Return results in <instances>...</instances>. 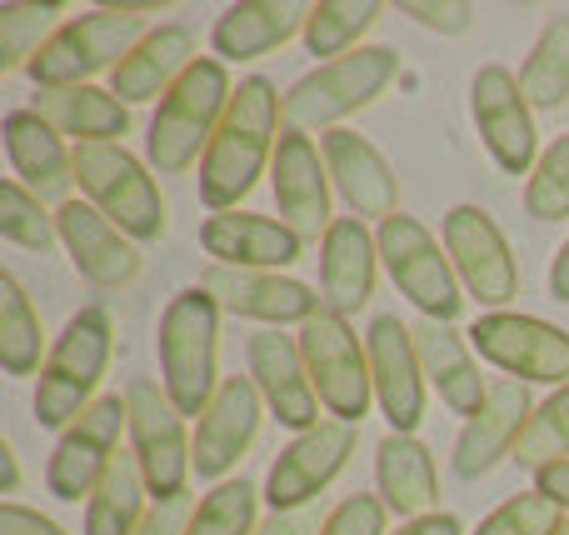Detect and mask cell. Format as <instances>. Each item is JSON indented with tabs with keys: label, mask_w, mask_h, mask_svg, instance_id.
I'll use <instances>...</instances> for the list:
<instances>
[{
	"label": "cell",
	"mask_w": 569,
	"mask_h": 535,
	"mask_svg": "<svg viewBox=\"0 0 569 535\" xmlns=\"http://www.w3.org/2000/svg\"><path fill=\"white\" fill-rule=\"evenodd\" d=\"M300 356H305V370L315 380V396L320 406L330 410L335 420L355 426V420L370 416V400H375V376H370V350L360 346L345 316L335 310H320L300 326Z\"/></svg>",
	"instance_id": "9"
},
{
	"label": "cell",
	"mask_w": 569,
	"mask_h": 535,
	"mask_svg": "<svg viewBox=\"0 0 569 535\" xmlns=\"http://www.w3.org/2000/svg\"><path fill=\"white\" fill-rule=\"evenodd\" d=\"M320 531L325 521H315L310 511H284V516H270L256 526V535H320Z\"/></svg>",
	"instance_id": "46"
},
{
	"label": "cell",
	"mask_w": 569,
	"mask_h": 535,
	"mask_svg": "<svg viewBox=\"0 0 569 535\" xmlns=\"http://www.w3.org/2000/svg\"><path fill=\"white\" fill-rule=\"evenodd\" d=\"M565 511L555 501H545L540 491H525V496H510L500 511L480 521L475 535H560L565 531Z\"/></svg>",
	"instance_id": "41"
},
{
	"label": "cell",
	"mask_w": 569,
	"mask_h": 535,
	"mask_svg": "<svg viewBox=\"0 0 569 535\" xmlns=\"http://www.w3.org/2000/svg\"><path fill=\"white\" fill-rule=\"evenodd\" d=\"M535 491H540L545 501H555V506L569 516V460H560V466H545L540 476H535Z\"/></svg>",
	"instance_id": "47"
},
{
	"label": "cell",
	"mask_w": 569,
	"mask_h": 535,
	"mask_svg": "<svg viewBox=\"0 0 569 535\" xmlns=\"http://www.w3.org/2000/svg\"><path fill=\"white\" fill-rule=\"evenodd\" d=\"M56 226H60V246H66L70 266H76L90 286L120 290L140 276V256H136V246H130V236L110 216H100L90 200L60 206Z\"/></svg>",
	"instance_id": "22"
},
{
	"label": "cell",
	"mask_w": 569,
	"mask_h": 535,
	"mask_svg": "<svg viewBox=\"0 0 569 535\" xmlns=\"http://www.w3.org/2000/svg\"><path fill=\"white\" fill-rule=\"evenodd\" d=\"M30 110L46 126H56L60 136H76V146H116L130 130V106H120L110 90H96V86L36 90Z\"/></svg>",
	"instance_id": "31"
},
{
	"label": "cell",
	"mask_w": 569,
	"mask_h": 535,
	"mask_svg": "<svg viewBox=\"0 0 569 535\" xmlns=\"http://www.w3.org/2000/svg\"><path fill=\"white\" fill-rule=\"evenodd\" d=\"M395 70H400V56L390 46H360L340 60H320L310 76H300L284 90V130H300V136L325 130L330 136L345 116L385 96Z\"/></svg>",
	"instance_id": "4"
},
{
	"label": "cell",
	"mask_w": 569,
	"mask_h": 535,
	"mask_svg": "<svg viewBox=\"0 0 569 535\" xmlns=\"http://www.w3.org/2000/svg\"><path fill=\"white\" fill-rule=\"evenodd\" d=\"M560 535H569V521H565V531H560Z\"/></svg>",
	"instance_id": "51"
},
{
	"label": "cell",
	"mask_w": 569,
	"mask_h": 535,
	"mask_svg": "<svg viewBox=\"0 0 569 535\" xmlns=\"http://www.w3.org/2000/svg\"><path fill=\"white\" fill-rule=\"evenodd\" d=\"M375 486H380L385 511H395L405 521L435 516V501H440L435 456L415 436H395V430L375 446Z\"/></svg>",
	"instance_id": "29"
},
{
	"label": "cell",
	"mask_w": 569,
	"mask_h": 535,
	"mask_svg": "<svg viewBox=\"0 0 569 535\" xmlns=\"http://www.w3.org/2000/svg\"><path fill=\"white\" fill-rule=\"evenodd\" d=\"M270 190H276L280 220L300 240H325V230L335 226L330 216V170L325 156L315 150L310 136L284 130L276 146V166H270Z\"/></svg>",
	"instance_id": "18"
},
{
	"label": "cell",
	"mask_w": 569,
	"mask_h": 535,
	"mask_svg": "<svg viewBox=\"0 0 569 535\" xmlns=\"http://www.w3.org/2000/svg\"><path fill=\"white\" fill-rule=\"evenodd\" d=\"M515 460H520L525 470H535V476H540L545 466L569 460V386L555 390L545 406H535L530 426H525L520 446H515Z\"/></svg>",
	"instance_id": "37"
},
{
	"label": "cell",
	"mask_w": 569,
	"mask_h": 535,
	"mask_svg": "<svg viewBox=\"0 0 569 535\" xmlns=\"http://www.w3.org/2000/svg\"><path fill=\"white\" fill-rule=\"evenodd\" d=\"M400 16L420 20L425 30H440V36H465V30L475 26L470 0H405Z\"/></svg>",
	"instance_id": "43"
},
{
	"label": "cell",
	"mask_w": 569,
	"mask_h": 535,
	"mask_svg": "<svg viewBox=\"0 0 569 535\" xmlns=\"http://www.w3.org/2000/svg\"><path fill=\"white\" fill-rule=\"evenodd\" d=\"M350 450H355V426H345V420H325V426L295 436L266 476L270 511H276V516H284V511H305L345 470Z\"/></svg>",
	"instance_id": "15"
},
{
	"label": "cell",
	"mask_w": 569,
	"mask_h": 535,
	"mask_svg": "<svg viewBox=\"0 0 569 535\" xmlns=\"http://www.w3.org/2000/svg\"><path fill=\"white\" fill-rule=\"evenodd\" d=\"M470 116L490 160L505 176H530L540 166V130L520 90V76L505 66H480L470 80Z\"/></svg>",
	"instance_id": "11"
},
{
	"label": "cell",
	"mask_w": 569,
	"mask_h": 535,
	"mask_svg": "<svg viewBox=\"0 0 569 535\" xmlns=\"http://www.w3.org/2000/svg\"><path fill=\"white\" fill-rule=\"evenodd\" d=\"M230 96H236V86L226 76V60L200 56L150 116V136H146L150 170L156 176H186L196 160H206L210 140H216L220 120L230 110Z\"/></svg>",
	"instance_id": "2"
},
{
	"label": "cell",
	"mask_w": 569,
	"mask_h": 535,
	"mask_svg": "<svg viewBox=\"0 0 569 535\" xmlns=\"http://www.w3.org/2000/svg\"><path fill=\"white\" fill-rule=\"evenodd\" d=\"M120 430H130V400L126 396H100L76 426L60 430L56 456L46 466V486L56 501H80L96 496L106 480L110 460L120 456Z\"/></svg>",
	"instance_id": "14"
},
{
	"label": "cell",
	"mask_w": 569,
	"mask_h": 535,
	"mask_svg": "<svg viewBox=\"0 0 569 535\" xmlns=\"http://www.w3.org/2000/svg\"><path fill=\"white\" fill-rule=\"evenodd\" d=\"M395 535H465V526L455 516H445V511H435V516H420V521H405Z\"/></svg>",
	"instance_id": "48"
},
{
	"label": "cell",
	"mask_w": 569,
	"mask_h": 535,
	"mask_svg": "<svg viewBox=\"0 0 569 535\" xmlns=\"http://www.w3.org/2000/svg\"><path fill=\"white\" fill-rule=\"evenodd\" d=\"M256 496L250 480H226L196 506L186 535H256Z\"/></svg>",
	"instance_id": "39"
},
{
	"label": "cell",
	"mask_w": 569,
	"mask_h": 535,
	"mask_svg": "<svg viewBox=\"0 0 569 535\" xmlns=\"http://www.w3.org/2000/svg\"><path fill=\"white\" fill-rule=\"evenodd\" d=\"M0 535H66L50 516H40V511H26L16 506V501H6L0 506Z\"/></svg>",
	"instance_id": "45"
},
{
	"label": "cell",
	"mask_w": 569,
	"mask_h": 535,
	"mask_svg": "<svg viewBox=\"0 0 569 535\" xmlns=\"http://www.w3.org/2000/svg\"><path fill=\"white\" fill-rule=\"evenodd\" d=\"M365 350H370L375 400H380L390 430L415 436V426L425 420V370L420 350H415V330L400 326V316H380L365 336Z\"/></svg>",
	"instance_id": "16"
},
{
	"label": "cell",
	"mask_w": 569,
	"mask_h": 535,
	"mask_svg": "<svg viewBox=\"0 0 569 535\" xmlns=\"http://www.w3.org/2000/svg\"><path fill=\"white\" fill-rule=\"evenodd\" d=\"M525 210H530L535 220L569 216V130L550 150H540V166L525 180Z\"/></svg>",
	"instance_id": "40"
},
{
	"label": "cell",
	"mask_w": 569,
	"mask_h": 535,
	"mask_svg": "<svg viewBox=\"0 0 569 535\" xmlns=\"http://www.w3.org/2000/svg\"><path fill=\"white\" fill-rule=\"evenodd\" d=\"M320 535H385V501L380 496H350L325 516Z\"/></svg>",
	"instance_id": "42"
},
{
	"label": "cell",
	"mask_w": 569,
	"mask_h": 535,
	"mask_svg": "<svg viewBox=\"0 0 569 535\" xmlns=\"http://www.w3.org/2000/svg\"><path fill=\"white\" fill-rule=\"evenodd\" d=\"M260 406H266V396L256 390L250 376L220 380L210 410L196 420V476L200 480H220L230 466H240V456L260 436Z\"/></svg>",
	"instance_id": "21"
},
{
	"label": "cell",
	"mask_w": 569,
	"mask_h": 535,
	"mask_svg": "<svg viewBox=\"0 0 569 535\" xmlns=\"http://www.w3.org/2000/svg\"><path fill=\"white\" fill-rule=\"evenodd\" d=\"M380 240L365 230L360 216H340L320 240V300L335 316H355L375 296Z\"/></svg>",
	"instance_id": "24"
},
{
	"label": "cell",
	"mask_w": 569,
	"mask_h": 535,
	"mask_svg": "<svg viewBox=\"0 0 569 535\" xmlns=\"http://www.w3.org/2000/svg\"><path fill=\"white\" fill-rule=\"evenodd\" d=\"M250 380L266 396V406L276 410V420L295 436L325 426L320 420V396H315V380L305 370L300 340L280 336V330H260L250 336Z\"/></svg>",
	"instance_id": "20"
},
{
	"label": "cell",
	"mask_w": 569,
	"mask_h": 535,
	"mask_svg": "<svg viewBox=\"0 0 569 535\" xmlns=\"http://www.w3.org/2000/svg\"><path fill=\"white\" fill-rule=\"evenodd\" d=\"M110 366V316L86 306L70 316L60 340L50 346L46 370L36 380V420L46 430H66L96 406V386Z\"/></svg>",
	"instance_id": "5"
},
{
	"label": "cell",
	"mask_w": 569,
	"mask_h": 535,
	"mask_svg": "<svg viewBox=\"0 0 569 535\" xmlns=\"http://www.w3.org/2000/svg\"><path fill=\"white\" fill-rule=\"evenodd\" d=\"M0 236H6L10 246L40 250V256H46V250L60 240V226H56V216L46 210V200L30 196L16 176L0 186Z\"/></svg>",
	"instance_id": "38"
},
{
	"label": "cell",
	"mask_w": 569,
	"mask_h": 535,
	"mask_svg": "<svg viewBox=\"0 0 569 535\" xmlns=\"http://www.w3.org/2000/svg\"><path fill=\"white\" fill-rule=\"evenodd\" d=\"M280 120L284 96L266 76H246L230 96V110L220 120L216 140H210L206 160H200V200L210 210H236L240 200L256 190L266 166H276L280 146Z\"/></svg>",
	"instance_id": "1"
},
{
	"label": "cell",
	"mask_w": 569,
	"mask_h": 535,
	"mask_svg": "<svg viewBox=\"0 0 569 535\" xmlns=\"http://www.w3.org/2000/svg\"><path fill=\"white\" fill-rule=\"evenodd\" d=\"M415 350H420V370L425 380H430L435 390H440V400L455 410V416L470 420L475 410L485 406V396H490V386H485L480 366H475L470 346H465L460 336H455L445 320H415Z\"/></svg>",
	"instance_id": "28"
},
{
	"label": "cell",
	"mask_w": 569,
	"mask_h": 535,
	"mask_svg": "<svg viewBox=\"0 0 569 535\" xmlns=\"http://www.w3.org/2000/svg\"><path fill=\"white\" fill-rule=\"evenodd\" d=\"M130 450L140 460L156 506L180 501L196 476V446H186V416L176 410V400L156 386V380H130Z\"/></svg>",
	"instance_id": "10"
},
{
	"label": "cell",
	"mask_w": 569,
	"mask_h": 535,
	"mask_svg": "<svg viewBox=\"0 0 569 535\" xmlns=\"http://www.w3.org/2000/svg\"><path fill=\"white\" fill-rule=\"evenodd\" d=\"M200 290L216 300L220 310L246 320H266V326H290V320H310L325 310L320 296H310L305 280H290L280 270H236V266H210L200 276Z\"/></svg>",
	"instance_id": "17"
},
{
	"label": "cell",
	"mask_w": 569,
	"mask_h": 535,
	"mask_svg": "<svg viewBox=\"0 0 569 535\" xmlns=\"http://www.w3.org/2000/svg\"><path fill=\"white\" fill-rule=\"evenodd\" d=\"M550 296H555V300H565V306H569V240L560 246V256L550 260Z\"/></svg>",
	"instance_id": "49"
},
{
	"label": "cell",
	"mask_w": 569,
	"mask_h": 535,
	"mask_svg": "<svg viewBox=\"0 0 569 535\" xmlns=\"http://www.w3.org/2000/svg\"><path fill=\"white\" fill-rule=\"evenodd\" d=\"M530 416H535V406H530L525 380H495L485 406L465 420L460 440H455V476L480 480L500 460H515V446H520Z\"/></svg>",
	"instance_id": "19"
},
{
	"label": "cell",
	"mask_w": 569,
	"mask_h": 535,
	"mask_svg": "<svg viewBox=\"0 0 569 535\" xmlns=\"http://www.w3.org/2000/svg\"><path fill=\"white\" fill-rule=\"evenodd\" d=\"M160 380L166 396L176 400L180 416H206L210 400L220 390L216 376V350H220V306L200 286L180 290L166 310H160Z\"/></svg>",
	"instance_id": "3"
},
{
	"label": "cell",
	"mask_w": 569,
	"mask_h": 535,
	"mask_svg": "<svg viewBox=\"0 0 569 535\" xmlns=\"http://www.w3.org/2000/svg\"><path fill=\"white\" fill-rule=\"evenodd\" d=\"M6 156L16 180L40 200H60L70 206V186H76V150H66L56 126L36 116V110H10L6 116Z\"/></svg>",
	"instance_id": "26"
},
{
	"label": "cell",
	"mask_w": 569,
	"mask_h": 535,
	"mask_svg": "<svg viewBox=\"0 0 569 535\" xmlns=\"http://www.w3.org/2000/svg\"><path fill=\"white\" fill-rule=\"evenodd\" d=\"M0 466H6V496H16L20 491V460H16V450H10V440H0Z\"/></svg>",
	"instance_id": "50"
},
{
	"label": "cell",
	"mask_w": 569,
	"mask_h": 535,
	"mask_svg": "<svg viewBox=\"0 0 569 535\" xmlns=\"http://www.w3.org/2000/svg\"><path fill=\"white\" fill-rule=\"evenodd\" d=\"M190 516H196L190 496L166 501V506H150V516L140 521V531H136V535H186V531H190Z\"/></svg>",
	"instance_id": "44"
},
{
	"label": "cell",
	"mask_w": 569,
	"mask_h": 535,
	"mask_svg": "<svg viewBox=\"0 0 569 535\" xmlns=\"http://www.w3.org/2000/svg\"><path fill=\"white\" fill-rule=\"evenodd\" d=\"M445 256H450L465 296H475L480 306L505 310L520 296V266H515L510 240L495 226L490 210L455 206L450 216H445Z\"/></svg>",
	"instance_id": "12"
},
{
	"label": "cell",
	"mask_w": 569,
	"mask_h": 535,
	"mask_svg": "<svg viewBox=\"0 0 569 535\" xmlns=\"http://www.w3.org/2000/svg\"><path fill=\"white\" fill-rule=\"evenodd\" d=\"M320 156L325 170H330L335 190L345 196V206L355 216H370V220H390L400 210V186H395V170L360 130H330L320 136Z\"/></svg>",
	"instance_id": "23"
},
{
	"label": "cell",
	"mask_w": 569,
	"mask_h": 535,
	"mask_svg": "<svg viewBox=\"0 0 569 535\" xmlns=\"http://www.w3.org/2000/svg\"><path fill=\"white\" fill-rule=\"evenodd\" d=\"M470 346L505 376L569 386V330L550 320L520 316V310H485L470 326Z\"/></svg>",
	"instance_id": "13"
},
{
	"label": "cell",
	"mask_w": 569,
	"mask_h": 535,
	"mask_svg": "<svg viewBox=\"0 0 569 535\" xmlns=\"http://www.w3.org/2000/svg\"><path fill=\"white\" fill-rule=\"evenodd\" d=\"M40 350H46V330L30 306L26 286L16 276H0V366L6 376H40Z\"/></svg>",
	"instance_id": "33"
},
{
	"label": "cell",
	"mask_w": 569,
	"mask_h": 535,
	"mask_svg": "<svg viewBox=\"0 0 569 535\" xmlns=\"http://www.w3.org/2000/svg\"><path fill=\"white\" fill-rule=\"evenodd\" d=\"M76 180L100 216H110L130 240H166L170 216L156 176L126 146H76Z\"/></svg>",
	"instance_id": "7"
},
{
	"label": "cell",
	"mask_w": 569,
	"mask_h": 535,
	"mask_svg": "<svg viewBox=\"0 0 569 535\" xmlns=\"http://www.w3.org/2000/svg\"><path fill=\"white\" fill-rule=\"evenodd\" d=\"M146 20L130 16L120 6H100L90 16H76L46 40L26 76L36 80V90H66V86H90V76L116 70L130 50L146 40Z\"/></svg>",
	"instance_id": "6"
},
{
	"label": "cell",
	"mask_w": 569,
	"mask_h": 535,
	"mask_svg": "<svg viewBox=\"0 0 569 535\" xmlns=\"http://www.w3.org/2000/svg\"><path fill=\"white\" fill-rule=\"evenodd\" d=\"M380 16V0H320V6H310V20H305V46H310V56L340 60L350 50H360V36Z\"/></svg>",
	"instance_id": "35"
},
{
	"label": "cell",
	"mask_w": 569,
	"mask_h": 535,
	"mask_svg": "<svg viewBox=\"0 0 569 535\" xmlns=\"http://www.w3.org/2000/svg\"><path fill=\"white\" fill-rule=\"evenodd\" d=\"M310 20V6H295V0H240L210 30V46H216V60H256L270 56L276 46L305 30Z\"/></svg>",
	"instance_id": "30"
},
{
	"label": "cell",
	"mask_w": 569,
	"mask_h": 535,
	"mask_svg": "<svg viewBox=\"0 0 569 535\" xmlns=\"http://www.w3.org/2000/svg\"><path fill=\"white\" fill-rule=\"evenodd\" d=\"M375 240H380V266L390 270L400 296L410 300L425 320H445V326H450V320L460 316L465 296H460V276H455L450 256L440 250V240L415 216H405V210L380 220Z\"/></svg>",
	"instance_id": "8"
},
{
	"label": "cell",
	"mask_w": 569,
	"mask_h": 535,
	"mask_svg": "<svg viewBox=\"0 0 569 535\" xmlns=\"http://www.w3.org/2000/svg\"><path fill=\"white\" fill-rule=\"evenodd\" d=\"M196 36L186 26H160L110 70V96L120 106H146V100H166L176 90V80L196 66Z\"/></svg>",
	"instance_id": "27"
},
{
	"label": "cell",
	"mask_w": 569,
	"mask_h": 535,
	"mask_svg": "<svg viewBox=\"0 0 569 535\" xmlns=\"http://www.w3.org/2000/svg\"><path fill=\"white\" fill-rule=\"evenodd\" d=\"M60 16L66 6H0V70H30V60L60 30Z\"/></svg>",
	"instance_id": "36"
},
{
	"label": "cell",
	"mask_w": 569,
	"mask_h": 535,
	"mask_svg": "<svg viewBox=\"0 0 569 535\" xmlns=\"http://www.w3.org/2000/svg\"><path fill=\"white\" fill-rule=\"evenodd\" d=\"M200 246L236 270H284L300 260L305 240L284 220L256 216V210H220L200 226Z\"/></svg>",
	"instance_id": "25"
},
{
	"label": "cell",
	"mask_w": 569,
	"mask_h": 535,
	"mask_svg": "<svg viewBox=\"0 0 569 535\" xmlns=\"http://www.w3.org/2000/svg\"><path fill=\"white\" fill-rule=\"evenodd\" d=\"M520 90L530 110H560L569 100V16H555L540 30L530 60L520 70Z\"/></svg>",
	"instance_id": "34"
},
{
	"label": "cell",
	"mask_w": 569,
	"mask_h": 535,
	"mask_svg": "<svg viewBox=\"0 0 569 535\" xmlns=\"http://www.w3.org/2000/svg\"><path fill=\"white\" fill-rule=\"evenodd\" d=\"M146 496H150V486L140 476L136 450H120L86 506V535H136L140 521L150 516Z\"/></svg>",
	"instance_id": "32"
}]
</instances>
